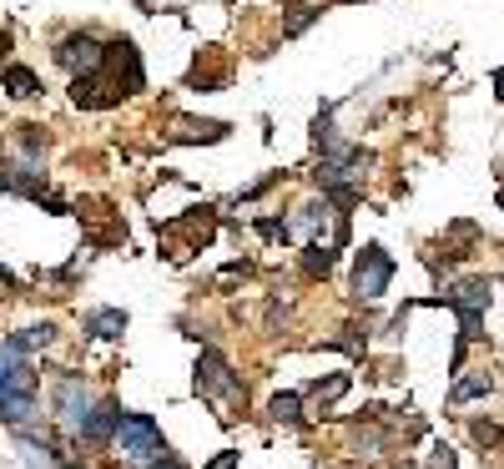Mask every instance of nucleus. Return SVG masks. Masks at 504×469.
Masks as SVG:
<instances>
[{"label":"nucleus","instance_id":"obj_1","mask_svg":"<svg viewBox=\"0 0 504 469\" xmlns=\"http://www.w3.org/2000/svg\"><path fill=\"white\" fill-rule=\"evenodd\" d=\"M389 283H393V257L378 242H368L364 253H358V263H353V298L374 303V298L389 293Z\"/></svg>","mask_w":504,"mask_h":469},{"label":"nucleus","instance_id":"obj_25","mask_svg":"<svg viewBox=\"0 0 504 469\" xmlns=\"http://www.w3.org/2000/svg\"><path fill=\"white\" fill-rule=\"evenodd\" d=\"M147 469H187V464H182V459H172V455H162V459H151Z\"/></svg>","mask_w":504,"mask_h":469},{"label":"nucleus","instance_id":"obj_4","mask_svg":"<svg viewBox=\"0 0 504 469\" xmlns=\"http://www.w3.org/2000/svg\"><path fill=\"white\" fill-rule=\"evenodd\" d=\"M197 393L202 399H222V404H242L248 393H242V379L232 374L222 354H202L197 358Z\"/></svg>","mask_w":504,"mask_h":469},{"label":"nucleus","instance_id":"obj_9","mask_svg":"<svg viewBox=\"0 0 504 469\" xmlns=\"http://www.w3.org/2000/svg\"><path fill=\"white\" fill-rule=\"evenodd\" d=\"M122 419H126V409L116 404V399H106V404H96V414L86 419V429H81V439H86V444H106L116 429H122Z\"/></svg>","mask_w":504,"mask_h":469},{"label":"nucleus","instance_id":"obj_16","mask_svg":"<svg viewBox=\"0 0 504 469\" xmlns=\"http://www.w3.org/2000/svg\"><path fill=\"white\" fill-rule=\"evenodd\" d=\"M267 414H273L277 424H298V419H302V399H298V393H277L273 404H267Z\"/></svg>","mask_w":504,"mask_h":469},{"label":"nucleus","instance_id":"obj_2","mask_svg":"<svg viewBox=\"0 0 504 469\" xmlns=\"http://www.w3.org/2000/svg\"><path fill=\"white\" fill-rule=\"evenodd\" d=\"M56 66H66L71 81L101 77V71H106V46H101L96 36H86V31H76V36H66L61 46H56Z\"/></svg>","mask_w":504,"mask_h":469},{"label":"nucleus","instance_id":"obj_15","mask_svg":"<svg viewBox=\"0 0 504 469\" xmlns=\"http://www.w3.org/2000/svg\"><path fill=\"white\" fill-rule=\"evenodd\" d=\"M31 414H36L31 393H0V419H5L11 429H25V424H31Z\"/></svg>","mask_w":504,"mask_h":469},{"label":"nucleus","instance_id":"obj_3","mask_svg":"<svg viewBox=\"0 0 504 469\" xmlns=\"http://www.w3.org/2000/svg\"><path fill=\"white\" fill-rule=\"evenodd\" d=\"M116 449H122L126 459H162L166 444H162L157 419H151V414H126L122 429H116Z\"/></svg>","mask_w":504,"mask_h":469},{"label":"nucleus","instance_id":"obj_26","mask_svg":"<svg viewBox=\"0 0 504 469\" xmlns=\"http://www.w3.org/2000/svg\"><path fill=\"white\" fill-rule=\"evenodd\" d=\"M5 51H11V36H5V31H0V56H5Z\"/></svg>","mask_w":504,"mask_h":469},{"label":"nucleus","instance_id":"obj_21","mask_svg":"<svg viewBox=\"0 0 504 469\" xmlns=\"http://www.w3.org/2000/svg\"><path fill=\"white\" fill-rule=\"evenodd\" d=\"M318 15H323V5H298V15H292L288 26H283V36H302V31L313 26Z\"/></svg>","mask_w":504,"mask_h":469},{"label":"nucleus","instance_id":"obj_6","mask_svg":"<svg viewBox=\"0 0 504 469\" xmlns=\"http://www.w3.org/2000/svg\"><path fill=\"white\" fill-rule=\"evenodd\" d=\"M106 66H112V81L131 96V91L147 86V71H141V56H137V41L116 36L112 46H106Z\"/></svg>","mask_w":504,"mask_h":469},{"label":"nucleus","instance_id":"obj_23","mask_svg":"<svg viewBox=\"0 0 504 469\" xmlns=\"http://www.w3.org/2000/svg\"><path fill=\"white\" fill-rule=\"evenodd\" d=\"M474 439H479V444H500V429H494V424H484V419H479V424H474Z\"/></svg>","mask_w":504,"mask_h":469},{"label":"nucleus","instance_id":"obj_10","mask_svg":"<svg viewBox=\"0 0 504 469\" xmlns=\"http://www.w3.org/2000/svg\"><path fill=\"white\" fill-rule=\"evenodd\" d=\"M166 137H172V141H222V137H227V122H197V116H176Z\"/></svg>","mask_w":504,"mask_h":469},{"label":"nucleus","instance_id":"obj_5","mask_svg":"<svg viewBox=\"0 0 504 469\" xmlns=\"http://www.w3.org/2000/svg\"><path fill=\"white\" fill-rule=\"evenodd\" d=\"M91 414H96V404H91V389L76 379V374H61V379H56V419H61L66 429L81 434Z\"/></svg>","mask_w":504,"mask_h":469},{"label":"nucleus","instance_id":"obj_22","mask_svg":"<svg viewBox=\"0 0 504 469\" xmlns=\"http://www.w3.org/2000/svg\"><path fill=\"white\" fill-rule=\"evenodd\" d=\"M21 455H25V464H40V469H56V455H50L46 444H31V439H21Z\"/></svg>","mask_w":504,"mask_h":469},{"label":"nucleus","instance_id":"obj_12","mask_svg":"<svg viewBox=\"0 0 504 469\" xmlns=\"http://www.w3.org/2000/svg\"><path fill=\"white\" fill-rule=\"evenodd\" d=\"M86 333H91V338H122V333H126V313H122V308H96V313H86Z\"/></svg>","mask_w":504,"mask_h":469},{"label":"nucleus","instance_id":"obj_17","mask_svg":"<svg viewBox=\"0 0 504 469\" xmlns=\"http://www.w3.org/2000/svg\"><path fill=\"white\" fill-rule=\"evenodd\" d=\"M308 393H313L318 404H333V399H343V393H348V374H333V379H318Z\"/></svg>","mask_w":504,"mask_h":469},{"label":"nucleus","instance_id":"obj_20","mask_svg":"<svg viewBox=\"0 0 504 469\" xmlns=\"http://www.w3.org/2000/svg\"><path fill=\"white\" fill-rule=\"evenodd\" d=\"M333 248H323V242H318V248H308V257H302V267H308V273H313V278H323L328 267H333Z\"/></svg>","mask_w":504,"mask_h":469},{"label":"nucleus","instance_id":"obj_8","mask_svg":"<svg viewBox=\"0 0 504 469\" xmlns=\"http://www.w3.org/2000/svg\"><path fill=\"white\" fill-rule=\"evenodd\" d=\"M444 303L459 308V318H484V308H490V283L469 278V283H459V288L444 293Z\"/></svg>","mask_w":504,"mask_h":469},{"label":"nucleus","instance_id":"obj_11","mask_svg":"<svg viewBox=\"0 0 504 469\" xmlns=\"http://www.w3.org/2000/svg\"><path fill=\"white\" fill-rule=\"evenodd\" d=\"M162 232H182L192 248H202V242L212 238V212H207V207H197V212H187V217H176V222H166Z\"/></svg>","mask_w":504,"mask_h":469},{"label":"nucleus","instance_id":"obj_19","mask_svg":"<svg viewBox=\"0 0 504 469\" xmlns=\"http://www.w3.org/2000/svg\"><path fill=\"white\" fill-rule=\"evenodd\" d=\"M479 393H490V379H484V374L454 383V389H449V404H464V399H479Z\"/></svg>","mask_w":504,"mask_h":469},{"label":"nucleus","instance_id":"obj_13","mask_svg":"<svg viewBox=\"0 0 504 469\" xmlns=\"http://www.w3.org/2000/svg\"><path fill=\"white\" fill-rule=\"evenodd\" d=\"M0 86L11 91V96H40V77L36 71H31V66H5V71H0Z\"/></svg>","mask_w":504,"mask_h":469},{"label":"nucleus","instance_id":"obj_18","mask_svg":"<svg viewBox=\"0 0 504 469\" xmlns=\"http://www.w3.org/2000/svg\"><path fill=\"white\" fill-rule=\"evenodd\" d=\"M21 368H25V358H21V354H11V348H0V393H11V389H15V379H21Z\"/></svg>","mask_w":504,"mask_h":469},{"label":"nucleus","instance_id":"obj_24","mask_svg":"<svg viewBox=\"0 0 504 469\" xmlns=\"http://www.w3.org/2000/svg\"><path fill=\"white\" fill-rule=\"evenodd\" d=\"M207 469H238V455H232V449H222V455H217Z\"/></svg>","mask_w":504,"mask_h":469},{"label":"nucleus","instance_id":"obj_7","mask_svg":"<svg viewBox=\"0 0 504 469\" xmlns=\"http://www.w3.org/2000/svg\"><path fill=\"white\" fill-rule=\"evenodd\" d=\"M126 91L116 86L112 77H81V81H71V102L76 106H86V112H101V106H116Z\"/></svg>","mask_w":504,"mask_h":469},{"label":"nucleus","instance_id":"obj_14","mask_svg":"<svg viewBox=\"0 0 504 469\" xmlns=\"http://www.w3.org/2000/svg\"><path fill=\"white\" fill-rule=\"evenodd\" d=\"M50 343H56V323H31V329H21L5 348H11V354H31V348H50Z\"/></svg>","mask_w":504,"mask_h":469},{"label":"nucleus","instance_id":"obj_27","mask_svg":"<svg viewBox=\"0 0 504 469\" xmlns=\"http://www.w3.org/2000/svg\"><path fill=\"white\" fill-rule=\"evenodd\" d=\"M494 86H500V96H504V71H500V77H494Z\"/></svg>","mask_w":504,"mask_h":469}]
</instances>
